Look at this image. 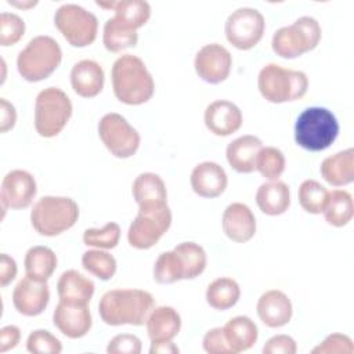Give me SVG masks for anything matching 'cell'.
Listing matches in <instances>:
<instances>
[{
    "label": "cell",
    "mask_w": 354,
    "mask_h": 354,
    "mask_svg": "<svg viewBox=\"0 0 354 354\" xmlns=\"http://www.w3.org/2000/svg\"><path fill=\"white\" fill-rule=\"evenodd\" d=\"M153 308V296L142 289H112L98 303L101 319L111 326L144 325Z\"/></svg>",
    "instance_id": "cell-1"
},
{
    "label": "cell",
    "mask_w": 354,
    "mask_h": 354,
    "mask_svg": "<svg viewBox=\"0 0 354 354\" xmlns=\"http://www.w3.org/2000/svg\"><path fill=\"white\" fill-rule=\"evenodd\" d=\"M111 77L115 97L126 105L145 104L153 95V77L137 55H120L112 65Z\"/></svg>",
    "instance_id": "cell-2"
},
{
    "label": "cell",
    "mask_w": 354,
    "mask_h": 354,
    "mask_svg": "<svg viewBox=\"0 0 354 354\" xmlns=\"http://www.w3.org/2000/svg\"><path fill=\"white\" fill-rule=\"evenodd\" d=\"M339 122L326 108L304 109L295 123V141L306 151L319 152L329 148L339 136Z\"/></svg>",
    "instance_id": "cell-3"
},
{
    "label": "cell",
    "mask_w": 354,
    "mask_h": 354,
    "mask_svg": "<svg viewBox=\"0 0 354 354\" xmlns=\"http://www.w3.org/2000/svg\"><path fill=\"white\" fill-rule=\"evenodd\" d=\"M257 87L264 100L272 104H282L301 98L307 93L308 77L303 71L267 64L259 72Z\"/></svg>",
    "instance_id": "cell-4"
},
{
    "label": "cell",
    "mask_w": 354,
    "mask_h": 354,
    "mask_svg": "<svg viewBox=\"0 0 354 354\" xmlns=\"http://www.w3.org/2000/svg\"><path fill=\"white\" fill-rule=\"evenodd\" d=\"M79 218L77 203L68 196H41L32 207L30 223L43 236H55L72 228Z\"/></svg>",
    "instance_id": "cell-5"
},
{
    "label": "cell",
    "mask_w": 354,
    "mask_h": 354,
    "mask_svg": "<svg viewBox=\"0 0 354 354\" xmlns=\"http://www.w3.org/2000/svg\"><path fill=\"white\" fill-rule=\"evenodd\" d=\"M62 50L55 39L46 35L33 37L17 58V69L28 82L47 79L61 64Z\"/></svg>",
    "instance_id": "cell-6"
},
{
    "label": "cell",
    "mask_w": 354,
    "mask_h": 354,
    "mask_svg": "<svg viewBox=\"0 0 354 354\" xmlns=\"http://www.w3.org/2000/svg\"><path fill=\"white\" fill-rule=\"evenodd\" d=\"M319 22L308 15L297 18L292 25L282 26L272 36V50L281 58H297L314 50L321 40Z\"/></svg>",
    "instance_id": "cell-7"
},
{
    "label": "cell",
    "mask_w": 354,
    "mask_h": 354,
    "mask_svg": "<svg viewBox=\"0 0 354 354\" xmlns=\"http://www.w3.org/2000/svg\"><path fill=\"white\" fill-rule=\"evenodd\" d=\"M72 102L58 87L41 90L35 102V129L39 136L51 138L58 136L72 116Z\"/></svg>",
    "instance_id": "cell-8"
},
{
    "label": "cell",
    "mask_w": 354,
    "mask_h": 354,
    "mask_svg": "<svg viewBox=\"0 0 354 354\" xmlns=\"http://www.w3.org/2000/svg\"><path fill=\"white\" fill-rule=\"evenodd\" d=\"M171 212L167 203L138 206V213L127 231L130 246L138 250L152 248L170 228Z\"/></svg>",
    "instance_id": "cell-9"
},
{
    "label": "cell",
    "mask_w": 354,
    "mask_h": 354,
    "mask_svg": "<svg viewBox=\"0 0 354 354\" xmlns=\"http://www.w3.org/2000/svg\"><path fill=\"white\" fill-rule=\"evenodd\" d=\"M54 24L64 39L73 47H87L97 37V17L77 4H62L55 11Z\"/></svg>",
    "instance_id": "cell-10"
},
{
    "label": "cell",
    "mask_w": 354,
    "mask_h": 354,
    "mask_svg": "<svg viewBox=\"0 0 354 354\" xmlns=\"http://www.w3.org/2000/svg\"><path fill=\"white\" fill-rule=\"evenodd\" d=\"M98 136L106 149L119 159L133 156L140 147L138 131L116 112L106 113L98 123Z\"/></svg>",
    "instance_id": "cell-11"
},
{
    "label": "cell",
    "mask_w": 354,
    "mask_h": 354,
    "mask_svg": "<svg viewBox=\"0 0 354 354\" xmlns=\"http://www.w3.org/2000/svg\"><path fill=\"white\" fill-rule=\"evenodd\" d=\"M264 29L263 14L252 7H241L232 11L224 26L227 40L238 50L253 48L261 40Z\"/></svg>",
    "instance_id": "cell-12"
},
{
    "label": "cell",
    "mask_w": 354,
    "mask_h": 354,
    "mask_svg": "<svg viewBox=\"0 0 354 354\" xmlns=\"http://www.w3.org/2000/svg\"><path fill=\"white\" fill-rule=\"evenodd\" d=\"M196 75L206 83L218 84L224 82L231 72V53L218 43L205 44L199 48L194 61Z\"/></svg>",
    "instance_id": "cell-13"
},
{
    "label": "cell",
    "mask_w": 354,
    "mask_h": 354,
    "mask_svg": "<svg viewBox=\"0 0 354 354\" xmlns=\"http://www.w3.org/2000/svg\"><path fill=\"white\" fill-rule=\"evenodd\" d=\"M37 187L35 177L26 170H11L8 171L1 181V206L3 216L6 209H25L28 207L35 195Z\"/></svg>",
    "instance_id": "cell-14"
},
{
    "label": "cell",
    "mask_w": 354,
    "mask_h": 354,
    "mask_svg": "<svg viewBox=\"0 0 354 354\" xmlns=\"http://www.w3.org/2000/svg\"><path fill=\"white\" fill-rule=\"evenodd\" d=\"M50 301V289L47 281H37L24 277L12 290V304L15 310L25 317L41 314Z\"/></svg>",
    "instance_id": "cell-15"
},
{
    "label": "cell",
    "mask_w": 354,
    "mask_h": 354,
    "mask_svg": "<svg viewBox=\"0 0 354 354\" xmlns=\"http://www.w3.org/2000/svg\"><path fill=\"white\" fill-rule=\"evenodd\" d=\"M53 322L55 328L69 339H79L88 333L93 325L90 308L87 304L59 300L54 313Z\"/></svg>",
    "instance_id": "cell-16"
},
{
    "label": "cell",
    "mask_w": 354,
    "mask_h": 354,
    "mask_svg": "<svg viewBox=\"0 0 354 354\" xmlns=\"http://www.w3.org/2000/svg\"><path fill=\"white\" fill-rule=\"evenodd\" d=\"M260 321L268 328L285 326L293 314L292 301L282 290L271 289L264 292L256 304Z\"/></svg>",
    "instance_id": "cell-17"
},
{
    "label": "cell",
    "mask_w": 354,
    "mask_h": 354,
    "mask_svg": "<svg viewBox=\"0 0 354 354\" xmlns=\"http://www.w3.org/2000/svg\"><path fill=\"white\" fill-rule=\"evenodd\" d=\"M205 124L216 136L227 137L242 126V112L231 101L217 100L205 109Z\"/></svg>",
    "instance_id": "cell-18"
},
{
    "label": "cell",
    "mask_w": 354,
    "mask_h": 354,
    "mask_svg": "<svg viewBox=\"0 0 354 354\" xmlns=\"http://www.w3.org/2000/svg\"><path fill=\"white\" fill-rule=\"evenodd\" d=\"M223 231L234 242L243 243L256 234V217L250 207L241 202L228 205L223 213Z\"/></svg>",
    "instance_id": "cell-19"
},
{
    "label": "cell",
    "mask_w": 354,
    "mask_h": 354,
    "mask_svg": "<svg viewBox=\"0 0 354 354\" xmlns=\"http://www.w3.org/2000/svg\"><path fill=\"white\" fill-rule=\"evenodd\" d=\"M194 192L202 198L220 196L228 184L225 170L216 162H202L196 165L189 177Z\"/></svg>",
    "instance_id": "cell-20"
},
{
    "label": "cell",
    "mask_w": 354,
    "mask_h": 354,
    "mask_svg": "<svg viewBox=\"0 0 354 354\" xmlns=\"http://www.w3.org/2000/svg\"><path fill=\"white\" fill-rule=\"evenodd\" d=\"M105 75L102 66L93 59H82L72 66L71 84L73 91L83 98H93L104 88Z\"/></svg>",
    "instance_id": "cell-21"
},
{
    "label": "cell",
    "mask_w": 354,
    "mask_h": 354,
    "mask_svg": "<svg viewBox=\"0 0 354 354\" xmlns=\"http://www.w3.org/2000/svg\"><path fill=\"white\" fill-rule=\"evenodd\" d=\"M263 148L259 137L246 134L231 141L225 149V156L230 166L238 173H252L256 170V158Z\"/></svg>",
    "instance_id": "cell-22"
},
{
    "label": "cell",
    "mask_w": 354,
    "mask_h": 354,
    "mask_svg": "<svg viewBox=\"0 0 354 354\" xmlns=\"http://www.w3.org/2000/svg\"><path fill=\"white\" fill-rule=\"evenodd\" d=\"M147 332L152 342H166L174 339L181 329V317L170 306L155 307L147 318Z\"/></svg>",
    "instance_id": "cell-23"
},
{
    "label": "cell",
    "mask_w": 354,
    "mask_h": 354,
    "mask_svg": "<svg viewBox=\"0 0 354 354\" xmlns=\"http://www.w3.org/2000/svg\"><path fill=\"white\" fill-rule=\"evenodd\" d=\"M322 178L333 185L343 187L354 180V149L347 148L322 160L319 167Z\"/></svg>",
    "instance_id": "cell-24"
},
{
    "label": "cell",
    "mask_w": 354,
    "mask_h": 354,
    "mask_svg": "<svg viewBox=\"0 0 354 354\" xmlns=\"http://www.w3.org/2000/svg\"><path fill=\"white\" fill-rule=\"evenodd\" d=\"M95 290L94 282L77 272L76 270H68L61 274L57 282V292L59 300L71 303L88 304Z\"/></svg>",
    "instance_id": "cell-25"
},
{
    "label": "cell",
    "mask_w": 354,
    "mask_h": 354,
    "mask_svg": "<svg viewBox=\"0 0 354 354\" xmlns=\"http://www.w3.org/2000/svg\"><path fill=\"white\" fill-rule=\"evenodd\" d=\"M256 203L264 214L279 216L285 213L290 205L289 187L279 180L267 181L257 188Z\"/></svg>",
    "instance_id": "cell-26"
},
{
    "label": "cell",
    "mask_w": 354,
    "mask_h": 354,
    "mask_svg": "<svg viewBox=\"0 0 354 354\" xmlns=\"http://www.w3.org/2000/svg\"><path fill=\"white\" fill-rule=\"evenodd\" d=\"M223 330L234 354L252 348L259 337L257 325L246 315L231 318L224 325Z\"/></svg>",
    "instance_id": "cell-27"
},
{
    "label": "cell",
    "mask_w": 354,
    "mask_h": 354,
    "mask_svg": "<svg viewBox=\"0 0 354 354\" xmlns=\"http://www.w3.org/2000/svg\"><path fill=\"white\" fill-rule=\"evenodd\" d=\"M134 201L141 205H153V203H167V191L160 176L145 171L136 177L133 187Z\"/></svg>",
    "instance_id": "cell-28"
},
{
    "label": "cell",
    "mask_w": 354,
    "mask_h": 354,
    "mask_svg": "<svg viewBox=\"0 0 354 354\" xmlns=\"http://www.w3.org/2000/svg\"><path fill=\"white\" fill-rule=\"evenodd\" d=\"M57 268V256L53 249L47 246H33L25 254L26 275L37 279L47 281Z\"/></svg>",
    "instance_id": "cell-29"
},
{
    "label": "cell",
    "mask_w": 354,
    "mask_h": 354,
    "mask_svg": "<svg viewBox=\"0 0 354 354\" xmlns=\"http://www.w3.org/2000/svg\"><path fill=\"white\" fill-rule=\"evenodd\" d=\"M241 296V288L238 282L232 278L223 277L217 278L209 283L206 289L207 304L218 311L228 310L234 307Z\"/></svg>",
    "instance_id": "cell-30"
},
{
    "label": "cell",
    "mask_w": 354,
    "mask_h": 354,
    "mask_svg": "<svg viewBox=\"0 0 354 354\" xmlns=\"http://www.w3.org/2000/svg\"><path fill=\"white\" fill-rule=\"evenodd\" d=\"M322 213L328 224L333 227L347 225L354 214V203L351 194L344 189L329 191L328 201Z\"/></svg>",
    "instance_id": "cell-31"
},
{
    "label": "cell",
    "mask_w": 354,
    "mask_h": 354,
    "mask_svg": "<svg viewBox=\"0 0 354 354\" xmlns=\"http://www.w3.org/2000/svg\"><path fill=\"white\" fill-rule=\"evenodd\" d=\"M137 41V30L124 26L115 17L106 19L102 32V43L108 51L120 53L122 50L134 47Z\"/></svg>",
    "instance_id": "cell-32"
},
{
    "label": "cell",
    "mask_w": 354,
    "mask_h": 354,
    "mask_svg": "<svg viewBox=\"0 0 354 354\" xmlns=\"http://www.w3.org/2000/svg\"><path fill=\"white\" fill-rule=\"evenodd\" d=\"M115 18L124 26L137 30L144 26L151 17V6L144 0H120L113 8Z\"/></svg>",
    "instance_id": "cell-33"
},
{
    "label": "cell",
    "mask_w": 354,
    "mask_h": 354,
    "mask_svg": "<svg viewBox=\"0 0 354 354\" xmlns=\"http://www.w3.org/2000/svg\"><path fill=\"white\" fill-rule=\"evenodd\" d=\"M184 267V279H194L199 277L207 263L205 249L195 242H181L173 249Z\"/></svg>",
    "instance_id": "cell-34"
},
{
    "label": "cell",
    "mask_w": 354,
    "mask_h": 354,
    "mask_svg": "<svg viewBox=\"0 0 354 354\" xmlns=\"http://www.w3.org/2000/svg\"><path fill=\"white\" fill-rule=\"evenodd\" d=\"M83 268L101 281H109L116 272V260L101 249L86 250L82 256Z\"/></svg>",
    "instance_id": "cell-35"
},
{
    "label": "cell",
    "mask_w": 354,
    "mask_h": 354,
    "mask_svg": "<svg viewBox=\"0 0 354 354\" xmlns=\"http://www.w3.org/2000/svg\"><path fill=\"white\" fill-rule=\"evenodd\" d=\"M153 279L158 283H174L184 279V267L174 250L158 256L153 264Z\"/></svg>",
    "instance_id": "cell-36"
},
{
    "label": "cell",
    "mask_w": 354,
    "mask_h": 354,
    "mask_svg": "<svg viewBox=\"0 0 354 354\" xmlns=\"http://www.w3.org/2000/svg\"><path fill=\"white\" fill-rule=\"evenodd\" d=\"M329 191L317 180H306L299 188L300 206L311 214H319L324 212Z\"/></svg>",
    "instance_id": "cell-37"
},
{
    "label": "cell",
    "mask_w": 354,
    "mask_h": 354,
    "mask_svg": "<svg viewBox=\"0 0 354 354\" xmlns=\"http://www.w3.org/2000/svg\"><path fill=\"white\" fill-rule=\"evenodd\" d=\"M256 170L267 180H278L285 170L283 152L275 147H263L256 158Z\"/></svg>",
    "instance_id": "cell-38"
},
{
    "label": "cell",
    "mask_w": 354,
    "mask_h": 354,
    "mask_svg": "<svg viewBox=\"0 0 354 354\" xmlns=\"http://www.w3.org/2000/svg\"><path fill=\"white\" fill-rule=\"evenodd\" d=\"M120 239L119 224L111 221L102 228H87L83 234V242L87 246L97 249H113L118 246Z\"/></svg>",
    "instance_id": "cell-39"
},
{
    "label": "cell",
    "mask_w": 354,
    "mask_h": 354,
    "mask_svg": "<svg viewBox=\"0 0 354 354\" xmlns=\"http://www.w3.org/2000/svg\"><path fill=\"white\" fill-rule=\"evenodd\" d=\"M25 33L24 19L14 12H1L0 15V44L3 47L14 46Z\"/></svg>",
    "instance_id": "cell-40"
},
{
    "label": "cell",
    "mask_w": 354,
    "mask_h": 354,
    "mask_svg": "<svg viewBox=\"0 0 354 354\" xmlns=\"http://www.w3.org/2000/svg\"><path fill=\"white\" fill-rule=\"evenodd\" d=\"M26 350L33 354H59L62 343L48 330L36 329L28 336Z\"/></svg>",
    "instance_id": "cell-41"
},
{
    "label": "cell",
    "mask_w": 354,
    "mask_h": 354,
    "mask_svg": "<svg viewBox=\"0 0 354 354\" xmlns=\"http://www.w3.org/2000/svg\"><path fill=\"white\" fill-rule=\"evenodd\" d=\"M353 340L343 333H332L326 336L321 344L311 350L314 354H353Z\"/></svg>",
    "instance_id": "cell-42"
},
{
    "label": "cell",
    "mask_w": 354,
    "mask_h": 354,
    "mask_svg": "<svg viewBox=\"0 0 354 354\" xmlns=\"http://www.w3.org/2000/svg\"><path fill=\"white\" fill-rule=\"evenodd\" d=\"M108 354H140L141 340L136 335L122 333L112 337L106 347Z\"/></svg>",
    "instance_id": "cell-43"
},
{
    "label": "cell",
    "mask_w": 354,
    "mask_h": 354,
    "mask_svg": "<svg viewBox=\"0 0 354 354\" xmlns=\"http://www.w3.org/2000/svg\"><path fill=\"white\" fill-rule=\"evenodd\" d=\"M203 348L209 354H234L225 339L223 328H213L203 336Z\"/></svg>",
    "instance_id": "cell-44"
},
{
    "label": "cell",
    "mask_w": 354,
    "mask_h": 354,
    "mask_svg": "<svg viewBox=\"0 0 354 354\" xmlns=\"http://www.w3.org/2000/svg\"><path fill=\"white\" fill-rule=\"evenodd\" d=\"M297 344L293 337L288 335H277L267 340L263 347L264 354H295Z\"/></svg>",
    "instance_id": "cell-45"
},
{
    "label": "cell",
    "mask_w": 354,
    "mask_h": 354,
    "mask_svg": "<svg viewBox=\"0 0 354 354\" xmlns=\"http://www.w3.org/2000/svg\"><path fill=\"white\" fill-rule=\"evenodd\" d=\"M21 339V330L15 325H7L0 329V353L14 348Z\"/></svg>",
    "instance_id": "cell-46"
},
{
    "label": "cell",
    "mask_w": 354,
    "mask_h": 354,
    "mask_svg": "<svg viewBox=\"0 0 354 354\" xmlns=\"http://www.w3.org/2000/svg\"><path fill=\"white\" fill-rule=\"evenodd\" d=\"M17 263L7 253L0 254V285L7 286L17 277Z\"/></svg>",
    "instance_id": "cell-47"
},
{
    "label": "cell",
    "mask_w": 354,
    "mask_h": 354,
    "mask_svg": "<svg viewBox=\"0 0 354 354\" xmlns=\"http://www.w3.org/2000/svg\"><path fill=\"white\" fill-rule=\"evenodd\" d=\"M0 133H6L14 127L17 122V112L14 105L6 98H0Z\"/></svg>",
    "instance_id": "cell-48"
},
{
    "label": "cell",
    "mask_w": 354,
    "mask_h": 354,
    "mask_svg": "<svg viewBox=\"0 0 354 354\" xmlns=\"http://www.w3.org/2000/svg\"><path fill=\"white\" fill-rule=\"evenodd\" d=\"M178 351H180L178 347L171 340L152 342L149 348L151 354H177Z\"/></svg>",
    "instance_id": "cell-49"
},
{
    "label": "cell",
    "mask_w": 354,
    "mask_h": 354,
    "mask_svg": "<svg viewBox=\"0 0 354 354\" xmlns=\"http://www.w3.org/2000/svg\"><path fill=\"white\" fill-rule=\"evenodd\" d=\"M7 3L11 4V6L19 7V8H30V7H35L37 4V1H26V3L22 1V3H18V1H11V0H8Z\"/></svg>",
    "instance_id": "cell-50"
},
{
    "label": "cell",
    "mask_w": 354,
    "mask_h": 354,
    "mask_svg": "<svg viewBox=\"0 0 354 354\" xmlns=\"http://www.w3.org/2000/svg\"><path fill=\"white\" fill-rule=\"evenodd\" d=\"M97 6L102 7V8H109V10H113L115 6H116V1H108V3H104V1H97Z\"/></svg>",
    "instance_id": "cell-51"
}]
</instances>
